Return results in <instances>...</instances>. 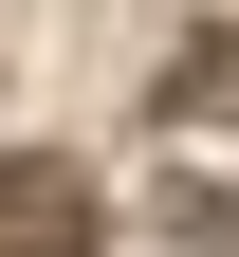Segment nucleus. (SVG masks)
<instances>
[{"label":"nucleus","instance_id":"f257e3e1","mask_svg":"<svg viewBox=\"0 0 239 257\" xmlns=\"http://www.w3.org/2000/svg\"><path fill=\"white\" fill-rule=\"evenodd\" d=\"M92 239H111V202L74 166H0V257H92Z\"/></svg>","mask_w":239,"mask_h":257},{"label":"nucleus","instance_id":"f03ea898","mask_svg":"<svg viewBox=\"0 0 239 257\" xmlns=\"http://www.w3.org/2000/svg\"><path fill=\"white\" fill-rule=\"evenodd\" d=\"M166 110H184V128H202V110H239V37H202L184 74H166Z\"/></svg>","mask_w":239,"mask_h":257}]
</instances>
